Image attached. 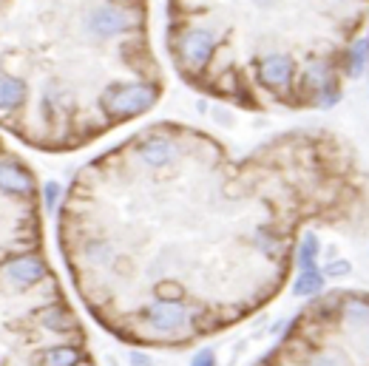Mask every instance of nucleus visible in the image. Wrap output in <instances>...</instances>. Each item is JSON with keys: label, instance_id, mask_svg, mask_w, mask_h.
Segmentation results:
<instances>
[{"label": "nucleus", "instance_id": "obj_19", "mask_svg": "<svg viewBox=\"0 0 369 366\" xmlns=\"http://www.w3.org/2000/svg\"><path fill=\"white\" fill-rule=\"evenodd\" d=\"M131 360H134V363H151L148 355H142V352H131Z\"/></svg>", "mask_w": 369, "mask_h": 366}, {"label": "nucleus", "instance_id": "obj_10", "mask_svg": "<svg viewBox=\"0 0 369 366\" xmlns=\"http://www.w3.org/2000/svg\"><path fill=\"white\" fill-rule=\"evenodd\" d=\"M321 287H324V275L315 270V264L301 267V273L293 281V293L296 296H315V293H321Z\"/></svg>", "mask_w": 369, "mask_h": 366}, {"label": "nucleus", "instance_id": "obj_3", "mask_svg": "<svg viewBox=\"0 0 369 366\" xmlns=\"http://www.w3.org/2000/svg\"><path fill=\"white\" fill-rule=\"evenodd\" d=\"M89 29L100 37H114V34H122L126 29H131V15L122 9H114V6H100L91 12Z\"/></svg>", "mask_w": 369, "mask_h": 366}, {"label": "nucleus", "instance_id": "obj_8", "mask_svg": "<svg viewBox=\"0 0 369 366\" xmlns=\"http://www.w3.org/2000/svg\"><path fill=\"white\" fill-rule=\"evenodd\" d=\"M26 100V86L20 79L9 77V74H0V111H12Z\"/></svg>", "mask_w": 369, "mask_h": 366}, {"label": "nucleus", "instance_id": "obj_14", "mask_svg": "<svg viewBox=\"0 0 369 366\" xmlns=\"http://www.w3.org/2000/svg\"><path fill=\"white\" fill-rule=\"evenodd\" d=\"M43 196H46V211L54 213V211H57V199H60V185H57V182H46Z\"/></svg>", "mask_w": 369, "mask_h": 366}, {"label": "nucleus", "instance_id": "obj_16", "mask_svg": "<svg viewBox=\"0 0 369 366\" xmlns=\"http://www.w3.org/2000/svg\"><path fill=\"white\" fill-rule=\"evenodd\" d=\"M43 323H46L49 330H57V333H66V330H68V318H54V312H52V315H46V318H43Z\"/></svg>", "mask_w": 369, "mask_h": 366}, {"label": "nucleus", "instance_id": "obj_11", "mask_svg": "<svg viewBox=\"0 0 369 366\" xmlns=\"http://www.w3.org/2000/svg\"><path fill=\"white\" fill-rule=\"evenodd\" d=\"M366 57H369V43L366 40H355L352 49H349V74L361 77L366 68Z\"/></svg>", "mask_w": 369, "mask_h": 366}, {"label": "nucleus", "instance_id": "obj_2", "mask_svg": "<svg viewBox=\"0 0 369 366\" xmlns=\"http://www.w3.org/2000/svg\"><path fill=\"white\" fill-rule=\"evenodd\" d=\"M213 34L211 31H204V29H190V31H185V37H182V57H185V63L190 66V68H202L204 63L211 60V54H213Z\"/></svg>", "mask_w": 369, "mask_h": 366}, {"label": "nucleus", "instance_id": "obj_9", "mask_svg": "<svg viewBox=\"0 0 369 366\" xmlns=\"http://www.w3.org/2000/svg\"><path fill=\"white\" fill-rule=\"evenodd\" d=\"M0 190H9V193H29L31 190V182H29V176L20 171V168H15V165H9V162H0Z\"/></svg>", "mask_w": 369, "mask_h": 366}, {"label": "nucleus", "instance_id": "obj_13", "mask_svg": "<svg viewBox=\"0 0 369 366\" xmlns=\"http://www.w3.org/2000/svg\"><path fill=\"white\" fill-rule=\"evenodd\" d=\"M46 360L54 363V366H68V363H77L80 355L74 349H68V346H57V349H49L46 352Z\"/></svg>", "mask_w": 369, "mask_h": 366}, {"label": "nucleus", "instance_id": "obj_17", "mask_svg": "<svg viewBox=\"0 0 369 366\" xmlns=\"http://www.w3.org/2000/svg\"><path fill=\"white\" fill-rule=\"evenodd\" d=\"M213 358H216V355H213V349H202V352H196V355H193V363H196V366H211V363H213Z\"/></svg>", "mask_w": 369, "mask_h": 366}, {"label": "nucleus", "instance_id": "obj_7", "mask_svg": "<svg viewBox=\"0 0 369 366\" xmlns=\"http://www.w3.org/2000/svg\"><path fill=\"white\" fill-rule=\"evenodd\" d=\"M176 156V148L168 142V139H148L142 148H140V159L145 162V165H168V162Z\"/></svg>", "mask_w": 369, "mask_h": 366}, {"label": "nucleus", "instance_id": "obj_6", "mask_svg": "<svg viewBox=\"0 0 369 366\" xmlns=\"http://www.w3.org/2000/svg\"><path fill=\"white\" fill-rule=\"evenodd\" d=\"M290 77H293V60L284 57V54H270L259 66V79L264 86H270V89L287 86V83H290Z\"/></svg>", "mask_w": 369, "mask_h": 366}, {"label": "nucleus", "instance_id": "obj_4", "mask_svg": "<svg viewBox=\"0 0 369 366\" xmlns=\"http://www.w3.org/2000/svg\"><path fill=\"white\" fill-rule=\"evenodd\" d=\"M3 275H6L9 284H15V287H31V284H37L40 278L46 275V267H43V261H40V259L26 256V259L9 261L6 270H3Z\"/></svg>", "mask_w": 369, "mask_h": 366}, {"label": "nucleus", "instance_id": "obj_1", "mask_svg": "<svg viewBox=\"0 0 369 366\" xmlns=\"http://www.w3.org/2000/svg\"><path fill=\"white\" fill-rule=\"evenodd\" d=\"M103 108L108 114H119V116H134L148 111L156 102V89L145 86V83H131V86H111L103 97H100Z\"/></svg>", "mask_w": 369, "mask_h": 366}, {"label": "nucleus", "instance_id": "obj_12", "mask_svg": "<svg viewBox=\"0 0 369 366\" xmlns=\"http://www.w3.org/2000/svg\"><path fill=\"white\" fill-rule=\"evenodd\" d=\"M318 256V238L315 233H304L301 238V250H299V267H310Z\"/></svg>", "mask_w": 369, "mask_h": 366}, {"label": "nucleus", "instance_id": "obj_5", "mask_svg": "<svg viewBox=\"0 0 369 366\" xmlns=\"http://www.w3.org/2000/svg\"><path fill=\"white\" fill-rule=\"evenodd\" d=\"M185 321H188V315H185V307H179V304L162 301L148 310V323L156 333H176L185 327Z\"/></svg>", "mask_w": 369, "mask_h": 366}, {"label": "nucleus", "instance_id": "obj_15", "mask_svg": "<svg viewBox=\"0 0 369 366\" xmlns=\"http://www.w3.org/2000/svg\"><path fill=\"white\" fill-rule=\"evenodd\" d=\"M347 315H349L352 321H369V304H363V301H349V304H347Z\"/></svg>", "mask_w": 369, "mask_h": 366}, {"label": "nucleus", "instance_id": "obj_18", "mask_svg": "<svg viewBox=\"0 0 369 366\" xmlns=\"http://www.w3.org/2000/svg\"><path fill=\"white\" fill-rule=\"evenodd\" d=\"M352 267H349V261H333L330 267H326V275H347Z\"/></svg>", "mask_w": 369, "mask_h": 366}]
</instances>
